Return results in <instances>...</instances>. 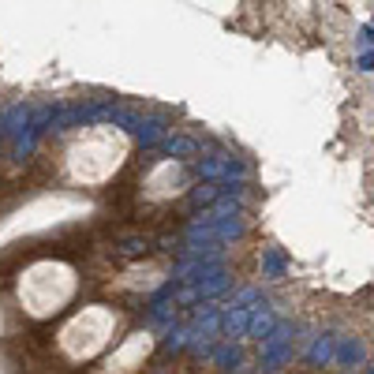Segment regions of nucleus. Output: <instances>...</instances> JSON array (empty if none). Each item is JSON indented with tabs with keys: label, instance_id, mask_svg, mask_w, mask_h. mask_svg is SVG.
<instances>
[{
	"label": "nucleus",
	"instance_id": "f03ea898",
	"mask_svg": "<svg viewBox=\"0 0 374 374\" xmlns=\"http://www.w3.org/2000/svg\"><path fill=\"white\" fill-rule=\"evenodd\" d=\"M83 281L68 258H34L15 277V303L30 322H53L75 303Z\"/></svg>",
	"mask_w": 374,
	"mask_h": 374
},
{
	"label": "nucleus",
	"instance_id": "7ed1b4c3",
	"mask_svg": "<svg viewBox=\"0 0 374 374\" xmlns=\"http://www.w3.org/2000/svg\"><path fill=\"white\" fill-rule=\"evenodd\" d=\"M120 333V311L109 303H86L83 311L68 314L53 337L57 356L68 367H86V363L102 359Z\"/></svg>",
	"mask_w": 374,
	"mask_h": 374
},
{
	"label": "nucleus",
	"instance_id": "423d86ee",
	"mask_svg": "<svg viewBox=\"0 0 374 374\" xmlns=\"http://www.w3.org/2000/svg\"><path fill=\"white\" fill-rule=\"evenodd\" d=\"M8 333V318H4V311H0V337Z\"/></svg>",
	"mask_w": 374,
	"mask_h": 374
},
{
	"label": "nucleus",
	"instance_id": "20e7f679",
	"mask_svg": "<svg viewBox=\"0 0 374 374\" xmlns=\"http://www.w3.org/2000/svg\"><path fill=\"white\" fill-rule=\"evenodd\" d=\"M191 169H187L183 161H176V158H161V161H153L146 172H142V180H139V195L146 202L153 206H161V202H172V199H180L183 191H191Z\"/></svg>",
	"mask_w": 374,
	"mask_h": 374
},
{
	"label": "nucleus",
	"instance_id": "39448f33",
	"mask_svg": "<svg viewBox=\"0 0 374 374\" xmlns=\"http://www.w3.org/2000/svg\"><path fill=\"white\" fill-rule=\"evenodd\" d=\"M150 356H153V337L150 333H127L124 340H116L102 356V370L97 374H139Z\"/></svg>",
	"mask_w": 374,
	"mask_h": 374
},
{
	"label": "nucleus",
	"instance_id": "f257e3e1",
	"mask_svg": "<svg viewBox=\"0 0 374 374\" xmlns=\"http://www.w3.org/2000/svg\"><path fill=\"white\" fill-rule=\"evenodd\" d=\"M135 142L124 127L116 124H86L75 127L60 142V176L64 183L79 187V191H97V187L113 183L124 165L131 161Z\"/></svg>",
	"mask_w": 374,
	"mask_h": 374
}]
</instances>
